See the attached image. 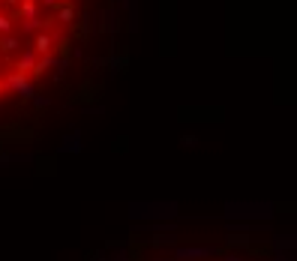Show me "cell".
<instances>
[{
    "label": "cell",
    "mask_w": 297,
    "mask_h": 261,
    "mask_svg": "<svg viewBox=\"0 0 297 261\" xmlns=\"http://www.w3.org/2000/svg\"><path fill=\"white\" fill-rule=\"evenodd\" d=\"M3 87H9L12 93H18L21 99H30L33 96V84L27 75H21V72H9V75L3 78Z\"/></svg>",
    "instance_id": "6da1fadb"
},
{
    "label": "cell",
    "mask_w": 297,
    "mask_h": 261,
    "mask_svg": "<svg viewBox=\"0 0 297 261\" xmlns=\"http://www.w3.org/2000/svg\"><path fill=\"white\" fill-rule=\"evenodd\" d=\"M30 48L36 51V57H39V54H51V48H54V36H51L48 30L36 33V36H33V45H30Z\"/></svg>",
    "instance_id": "7a4b0ae2"
},
{
    "label": "cell",
    "mask_w": 297,
    "mask_h": 261,
    "mask_svg": "<svg viewBox=\"0 0 297 261\" xmlns=\"http://www.w3.org/2000/svg\"><path fill=\"white\" fill-rule=\"evenodd\" d=\"M33 66H36V51L33 48H24L21 57L15 60V72H21V75H33Z\"/></svg>",
    "instance_id": "3957f363"
},
{
    "label": "cell",
    "mask_w": 297,
    "mask_h": 261,
    "mask_svg": "<svg viewBox=\"0 0 297 261\" xmlns=\"http://www.w3.org/2000/svg\"><path fill=\"white\" fill-rule=\"evenodd\" d=\"M18 48H21V39L15 33H3V36H0V51H3V54H15Z\"/></svg>",
    "instance_id": "277c9868"
},
{
    "label": "cell",
    "mask_w": 297,
    "mask_h": 261,
    "mask_svg": "<svg viewBox=\"0 0 297 261\" xmlns=\"http://www.w3.org/2000/svg\"><path fill=\"white\" fill-rule=\"evenodd\" d=\"M60 60L54 57V54H39V57H36V66H33V75H42V72L45 69H51V66H57Z\"/></svg>",
    "instance_id": "5b68a950"
},
{
    "label": "cell",
    "mask_w": 297,
    "mask_h": 261,
    "mask_svg": "<svg viewBox=\"0 0 297 261\" xmlns=\"http://www.w3.org/2000/svg\"><path fill=\"white\" fill-rule=\"evenodd\" d=\"M54 18H57V21H63V24H72V21H75V6H72V3H63V6H57Z\"/></svg>",
    "instance_id": "8992f818"
},
{
    "label": "cell",
    "mask_w": 297,
    "mask_h": 261,
    "mask_svg": "<svg viewBox=\"0 0 297 261\" xmlns=\"http://www.w3.org/2000/svg\"><path fill=\"white\" fill-rule=\"evenodd\" d=\"M213 249H198V246H192V249H177V258H204V255H210Z\"/></svg>",
    "instance_id": "52a82bcc"
},
{
    "label": "cell",
    "mask_w": 297,
    "mask_h": 261,
    "mask_svg": "<svg viewBox=\"0 0 297 261\" xmlns=\"http://www.w3.org/2000/svg\"><path fill=\"white\" fill-rule=\"evenodd\" d=\"M3 33H12V18L6 12H0V36H3Z\"/></svg>",
    "instance_id": "ba28073f"
},
{
    "label": "cell",
    "mask_w": 297,
    "mask_h": 261,
    "mask_svg": "<svg viewBox=\"0 0 297 261\" xmlns=\"http://www.w3.org/2000/svg\"><path fill=\"white\" fill-rule=\"evenodd\" d=\"M0 3H3V6H18L21 0H0Z\"/></svg>",
    "instance_id": "9c48e42d"
},
{
    "label": "cell",
    "mask_w": 297,
    "mask_h": 261,
    "mask_svg": "<svg viewBox=\"0 0 297 261\" xmlns=\"http://www.w3.org/2000/svg\"><path fill=\"white\" fill-rule=\"evenodd\" d=\"M228 261H243V258H234V255H231V258H228Z\"/></svg>",
    "instance_id": "30bf717a"
},
{
    "label": "cell",
    "mask_w": 297,
    "mask_h": 261,
    "mask_svg": "<svg viewBox=\"0 0 297 261\" xmlns=\"http://www.w3.org/2000/svg\"><path fill=\"white\" fill-rule=\"evenodd\" d=\"M0 93H3V78H0Z\"/></svg>",
    "instance_id": "8fae6325"
}]
</instances>
